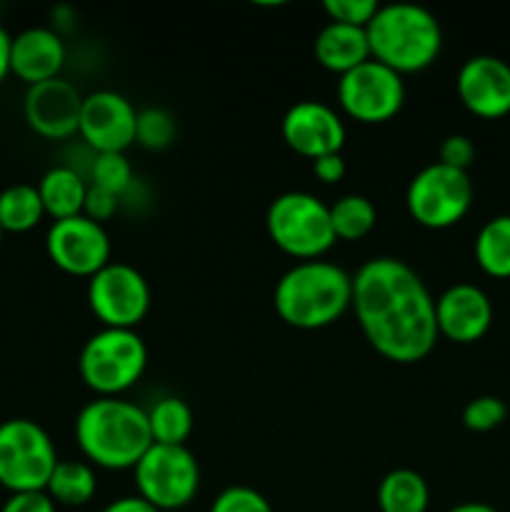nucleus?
Returning <instances> with one entry per match:
<instances>
[{"mask_svg":"<svg viewBox=\"0 0 510 512\" xmlns=\"http://www.w3.org/2000/svg\"><path fill=\"white\" fill-rule=\"evenodd\" d=\"M75 443L90 465L133 470L153 445L148 410L123 398H95L75 418Z\"/></svg>","mask_w":510,"mask_h":512,"instance_id":"2","label":"nucleus"},{"mask_svg":"<svg viewBox=\"0 0 510 512\" xmlns=\"http://www.w3.org/2000/svg\"><path fill=\"white\" fill-rule=\"evenodd\" d=\"M118 208H120L118 195L108 193V190L103 188H95V185H88V195H85V205H83L85 218L105 225L108 220H113V215L118 213Z\"/></svg>","mask_w":510,"mask_h":512,"instance_id":"33","label":"nucleus"},{"mask_svg":"<svg viewBox=\"0 0 510 512\" xmlns=\"http://www.w3.org/2000/svg\"><path fill=\"white\" fill-rule=\"evenodd\" d=\"M473 198L470 175L435 160L413 175L405 190V208L423 228L448 230L470 213Z\"/></svg>","mask_w":510,"mask_h":512,"instance_id":"8","label":"nucleus"},{"mask_svg":"<svg viewBox=\"0 0 510 512\" xmlns=\"http://www.w3.org/2000/svg\"><path fill=\"white\" fill-rule=\"evenodd\" d=\"M338 105L350 120L363 125H380L393 120L403 110L405 80L395 70L370 58L350 73L340 75Z\"/></svg>","mask_w":510,"mask_h":512,"instance_id":"10","label":"nucleus"},{"mask_svg":"<svg viewBox=\"0 0 510 512\" xmlns=\"http://www.w3.org/2000/svg\"><path fill=\"white\" fill-rule=\"evenodd\" d=\"M0 512H58V505L50 500L45 490H38V493H13L5 500Z\"/></svg>","mask_w":510,"mask_h":512,"instance_id":"34","label":"nucleus"},{"mask_svg":"<svg viewBox=\"0 0 510 512\" xmlns=\"http://www.w3.org/2000/svg\"><path fill=\"white\" fill-rule=\"evenodd\" d=\"M88 180L70 165H55L35 185L43 200L45 215L53 220L75 218L83 215L85 195H88Z\"/></svg>","mask_w":510,"mask_h":512,"instance_id":"20","label":"nucleus"},{"mask_svg":"<svg viewBox=\"0 0 510 512\" xmlns=\"http://www.w3.org/2000/svg\"><path fill=\"white\" fill-rule=\"evenodd\" d=\"M278 318L295 330H323L353 305V275L328 260H303L285 270L273 290Z\"/></svg>","mask_w":510,"mask_h":512,"instance_id":"3","label":"nucleus"},{"mask_svg":"<svg viewBox=\"0 0 510 512\" xmlns=\"http://www.w3.org/2000/svg\"><path fill=\"white\" fill-rule=\"evenodd\" d=\"M378 223V210L373 200L365 195H343L330 205V225H333L335 240L358 243L368 238Z\"/></svg>","mask_w":510,"mask_h":512,"instance_id":"26","label":"nucleus"},{"mask_svg":"<svg viewBox=\"0 0 510 512\" xmlns=\"http://www.w3.org/2000/svg\"><path fill=\"white\" fill-rule=\"evenodd\" d=\"M208 512H275L263 493L248 485H230L220 490Z\"/></svg>","mask_w":510,"mask_h":512,"instance_id":"30","label":"nucleus"},{"mask_svg":"<svg viewBox=\"0 0 510 512\" xmlns=\"http://www.w3.org/2000/svg\"><path fill=\"white\" fill-rule=\"evenodd\" d=\"M508 418V405L495 395H478L463 408V425L470 433H490Z\"/></svg>","mask_w":510,"mask_h":512,"instance_id":"29","label":"nucleus"},{"mask_svg":"<svg viewBox=\"0 0 510 512\" xmlns=\"http://www.w3.org/2000/svg\"><path fill=\"white\" fill-rule=\"evenodd\" d=\"M135 120L138 110L123 93L95 90L83 98L78 135L95 155L125 153L135 143Z\"/></svg>","mask_w":510,"mask_h":512,"instance_id":"13","label":"nucleus"},{"mask_svg":"<svg viewBox=\"0 0 510 512\" xmlns=\"http://www.w3.org/2000/svg\"><path fill=\"white\" fill-rule=\"evenodd\" d=\"M473 160H475V145L468 135L455 133V135H448V138L440 143L438 163L448 165V168H455V170H465V173H468Z\"/></svg>","mask_w":510,"mask_h":512,"instance_id":"32","label":"nucleus"},{"mask_svg":"<svg viewBox=\"0 0 510 512\" xmlns=\"http://www.w3.org/2000/svg\"><path fill=\"white\" fill-rule=\"evenodd\" d=\"M375 503L380 512H428L430 488L420 473L410 468L390 470L378 485Z\"/></svg>","mask_w":510,"mask_h":512,"instance_id":"22","label":"nucleus"},{"mask_svg":"<svg viewBox=\"0 0 510 512\" xmlns=\"http://www.w3.org/2000/svg\"><path fill=\"white\" fill-rule=\"evenodd\" d=\"M133 165L125 153H100L90 165V185L123 198L133 188Z\"/></svg>","mask_w":510,"mask_h":512,"instance_id":"28","label":"nucleus"},{"mask_svg":"<svg viewBox=\"0 0 510 512\" xmlns=\"http://www.w3.org/2000/svg\"><path fill=\"white\" fill-rule=\"evenodd\" d=\"M448 512H498V510L488 503H475V500H470V503L455 505V508H450Z\"/></svg>","mask_w":510,"mask_h":512,"instance_id":"38","label":"nucleus"},{"mask_svg":"<svg viewBox=\"0 0 510 512\" xmlns=\"http://www.w3.org/2000/svg\"><path fill=\"white\" fill-rule=\"evenodd\" d=\"M455 90L475 118H505L510 115V63L498 55H473L460 65Z\"/></svg>","mask_w":510,"mask_h":512,"instance_id":"16","label":"nucleus"},{"mask_svg":"<svg viewBox=\"0 0 510 512\" xmlns=\"http://www.w3.org/2000/svg\"><path fill=\"white\" fill-rule=\"evenodd\" d=\"M65 43L58 30L28 28L10 40V75L25 85H38L60 78L65 65Z\"/></svg>","mask_w":510,"mask_h":512,"instance_id":"18","label":"nucleus"},{"mask_svg":"<svg viewBox=\"0 0 510 512\" xmlns=\"http://www.w3.org/2000/svg\"><path fill=\"white\" fill-rule=\"evenodd\" d=\"M45 493L55 505L65 508H83L98 493V478L88 460H58L50 475Z\"/></svg>","mask_w":510,"mask_h":512,"instance_id":"21","label":"nucleus"},{"mask_svg":"<svg viewBox=\"0 0 510 512\" xmlns=\"http://www.w3.org/2000/svg\"><path fill=\"white\" fill-rule=\"evenodd\" d=\"M88 305L103 328L135 330L150 310V285L128 263H108L88 280Z\"/></svg>","mask_w":510,"mask_h":512,"instance_id":"11","label":"nucleus"},{"mask_svg":"<svg viewBox=\"0 0 510 512\" xmlns=\"http://www.w3.org/2000/svg\"><path fill=\"white\" fill-rule=\"evenodd\" d=\"M100 512H160V510H155L153 505L145 503L140 495H125V498H118L110 505H105Z\"/></svg>","mask_w":510,"mask_h":512,"instance_id":"36","label":"nucleus"},{"mask_svg":"<svg viewBox=\"0 0 510 512\" xmlns=\"http://www.w3.org/2000/svg\"><path fill=\"white\" fill-rule=\"evenodd\" d=\"M58 465V450L43 425L28 418L0 423V485L13 493L45 490Z\"/></svg>","mask_w":510,"mask_h":512,"instance_id":"7","label":"nucleus"},{"mask_svg":"<svg viewBox=\"0 0 510 512\" xmlns=\"http://www.w3.org/2000/svg\"><path fill=\"white\" fill-rule=\"evenodd\" d=\"M45 218L43 200L35 185L15 183L0 193V228L3 233H28Z\"/></svg>","mask_w":510,"mask_h":512,"instance_id":"24","label":"nucleus"},{"mask_svg":"<svg viewBox=\"0 0 510 512\" xmlns=\"http://www.w3.org/2000/svg\"><path fill=\"white\" fill-rule=\"evenodd\" d=\"M435 323L440 338L455 345H473L493 325V303L478 285L455 283L435 298Z\"/></svg>","mask_w":510,"mask_h":512,"instance_id":"17","label":"nucleus"},{"mask_svg":"<svg viewBox=\"0 0 510 512\" xmlns=\"http://www.w3.org/2000/svg\"><path fill=\"white\" fill-rule=\"evenodd\" d=\"M83 98L85 95H80V90L65 78L30 85L23 100L25 123L45 140L73 138L78 135Z\"/></svg>","mask_w":510,"mask_h":512,"instance_id":"15","label":"nucleus"},{"mask_svg":"<svg viewBox=\"0 0 510 512\" xmlns=\"http://www.w3.org/2000/svg\"><path fill=\"white\" fill-rule=\"evenodd\" d=\"M45 253L58 270L88 280L100 273L105 265L113 263L110 260L113 245H110L108 230L85 215L53 220L48 235H45Z\"/></svg>","mask_w":510,"mask_h":512,"instance_id":"12","label":"nucleus"},{"mask_svg":"<svg viewBox=\"0 0 510 512\" xmlns=\"http://www.w3.org/2000/svg\"><path fill=\"white\" fill-rule=\"evenodd\" d=\"M285 145L295 155L318 160L323 155L340 153L345 145V123L340 113L320 100H300L290 105L280 125Z\"/></svg>","mask_w":510,"mask_h":512,"instance_id":"14","label":"nucleus"},{"mask_svg":"<svg viewBox=\"0 0 510 512\" xmlns=\"http://www.w3.org/2000/svg\"><path fill=\"white\" fill-rule=\"evenodd\" d=\"M178 125L175 118L165 108L150 105V108L138 110L135 120V143L145 150H165L173 145Z\"/></svg>","mask_w":510,"mask_h":512,"instance_id":"27","label":"nucleus"},{"mask_svg":"<svg viewBox=\"0 0 510 512\" xmlns=\"http://www.w3.org/2000/svg\"><path fill=\"white\" fill-rule=\"evenodd\" d=\"M313 53L325 70L340 78V75L350 73V70L370 60L368 33H365V28H353V25L330 23L328 20V25H323L320 33L315 35Z\"/></svg>","mask_w":510,"mask_h":512,"instance_id":"19","label":"nucleus"},{"mask_svg":"<svg viewBox=\"0 0 510 512\" xmlns=\"http://www.w3.org/2000/svg\"><path fill=\"white\" fill-rule=\"evenodd\" d=\"M365 33L370 58L398 75L423 73L443 50V28L438 18L413 3L380 5Z\"/></svg>","mask_w":510,"mask_h":512,"instance_id":"4","label":"nucleus"},{"mask_svg":"<svg viewBox=\"0 0 510 512\" xmlns=\"http://www.w3.org/2000/svg\"><path fill=\"white\" fill-rule=\"evenodd\" d=\"M265 228L278 250L303 260H320L338 240L330 225V205L305 190L278 195L265 213Z\"/></svg>","mask_w":510,"mask_h":512,"instance_id":"6","label":"nucleus"},{"mask_svg":"<svg viewBox=\"0 0 510 512\" xmlns=\"http://www.w3.org/2000/svg\"><path fill=\"white\" fill-rule=\"evenodd\" d=\"M148 368V345L138 330L100 328L85 340L78 358L80 380L98 398H120Z\"/></svg>","mask_w":510,"mask_h":512,"instance_id":"5","label":"nucleus"},{"mask_svg":"<svg viewBox=\"0 0 510 512\" xmlns=\"http://www.w3.org/2000/svg\"><path fill=\"white\" fill-rule=\"evenodd\" d=\"M348 173V165H345V158L340 153L323 155V158L313 160V175L323 185H335L345 178Z\"/></svg>","mask_w":510,"mask_h":512,"instance_id":"35","label":"nucleus"},{"mask_svg":"<svg viewBox=\"0 0 510 512\" xmlns=\"http://www.w3.org/2000/svg\"><path fill=\"white\" fill-rule=\"evenodd\" d=\"M3 238H5V233H3V228H0V245H3Z\"/></svg>","mask_w":510,"mask_h":512,"instance_id":"39","label":"nucleus"},{"mask_svg":"<svg viewBox=\"0 0 510 512\" xmlns=\"http://www.w3.org/2000/svg\"><path fill=\"white\" fill-rule=\"evenodd\" d=\"M150 438L158 445H185L190 433H193V410L183 398H160L153 408L148 410Z\"/></svg>","mask_w":510,"mask_h":512,"instance_id":"25","label":"nucleus"},{"mask_svg":"<svg viewBox=\"0 0 510 512\" xmlns=\"http://www.w3.org/2000/svg\"><path fill=\"white\" fill-rule=\"evenodd\" d=\"M378 8L380 3L375 0H325L323 5L330 23L353 25V28H368Z\"/></svg>","mask_w":510,"mask_h":512,"instance_id":"31","label":"nucleus"},{"mask_svg":"<svg viewBox=\"0 0 510 512\" xmlns=\"http://www.w3.org/2000/svg\"><path fill=\"white\" fill-rule=\"evenodd\" d=\"M353 313L365 340L380 358L413 365L438 343L435 298L405 260L380 255L353 275Z\"/></svg>","mask_w":510,"mask_h":512,"instance_id":"1","label":"nucleus"},{"mask_svg":"<svg viewBox=\"0 0 510 512\" xmlns=\"http://www.w3.org/2000/svg\"><path fill=\"white\" fill-rule=\"evenodd\" d=\"M10 40H13V35L0 25V85L10 75Z\"/></svg>","mask_w":510,"mask_h":512,"instance_id":"37","label":"nucleus"},{"mask_svg":"<svg viewBox=\"0 0 510 512\" xmlns=\"http://www.w3.org/2000/svg\"><path fill=\"white\" fill-rule=\"evenodd\" d=\"M135 488L155 510H180L195 500L200 490V465L185 445L153 443L133 468Z\"/></svg>","mask_w":510,"mask_h":512,"instance_id":"9","label":"nucleus"},{"mask_svg":"<svg viewBox=\"0 0 510 512\" xmlns=\"http://www.w3.org/2000/svg\"><path fill=\"white\" fill-rule=\"evenodd\" d=\"M475 263L495 280L510 278V215H495L475 235Z\"/></svg>","mask_w":510,"mask_h":512,"instance_id":"23","label":"nucleus"}]
</instances>
